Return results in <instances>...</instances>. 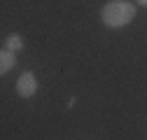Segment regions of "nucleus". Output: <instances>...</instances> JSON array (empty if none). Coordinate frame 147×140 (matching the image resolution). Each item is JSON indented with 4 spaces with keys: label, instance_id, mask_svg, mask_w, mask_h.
Returning a JSON list of instances; mask_svg holds the SVG:
<instances>
[{
    "label": "nucleus",
    "instance_id": "f257e3e1",
    "mask_svg": "<svg viewBox=\"0 0 147 140\" xmlns=\"http://www.w3.org/2000/svg\"><path fill=\"white\" fill-rule=\"evenodd\" d=\"M100 19L107 28H124L136 19V5L128 0H110L100 9Z\"/></svg>",
    "mask_w": 147,
    "mask_h": 140
},
{
    "label": "nucleus",
    "instance_id": "f03ea898",
    "mask_svg": "<svg viewBox=\"0 0 147 140\" xmlns=\"http://www.w3.org/2000/svg\"><path fill=\"white\" fill-rule=\"evenodd\" d=\"M35 91H38V77L33 73H21L16 79V94L21 98H33Z\"/></svg>",
    "mask_w": 147,
    "mask_h": 140
},
{
    "label": "nucleus",
    "instance_id": "7ed1b4c3",
    "mask_svg": "<svg viewBox=\"0 0 147 140\" xmlns=\"http://www.w3.org/2000/svg\"><path fill=\"white\" fill-rule=\"evenodd\" d=\"M16 65V51H9V49H3L0 51V73H9V70Z\"/></svg>",
    "mask_w": 147,
    "mask_h": 140
},
{
    "label": "nucleus",
    "instance_id": "20e7f679",
    "mask_svg": "<svg viewBox=\"0 0 147 140\" xmlns=\"http://www.w3.org/2000/svg\"><path fill=\"white\" fill-rule=\"evenodd\" d=\"M5 49H9V51H21V49H24V38H21V35H9Z\"/></svg>",
    "mask_w": 147,
    "mask_h": 140
},
{
    "label": "nucleus",
    "instance_id": "39448f33",
    "mask_svg": "<svg viewBox=\"0 0 147 140\" xmlns=\"http://www.w3.org/2000/svg\"><path fill=\"white\" fill-rule=\"evenodd\" d=\"M138 5H142V7H147V0H136Z\"/></svg>",
    "mask_w": 147,
    "mask_h": 140
}]
</instances>
